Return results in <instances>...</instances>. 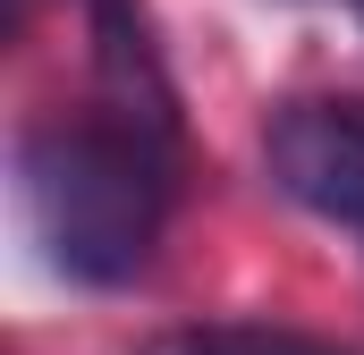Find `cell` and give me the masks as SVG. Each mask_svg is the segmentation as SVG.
<instances>
[{"label": "cell", "mask_w": 364, "mask_h": 355, "mask_svg": "<svg viewBox=\"0 0 364 355\" xmlns=\"http://www.w3.org/2000/svg\"><path fill=\"white\" fill-rule=\"evenodd\" d=\"M348 9H356V17H364V0H348Z\"/></svg>", "instance_id": "277c9868"}, {"label": "cell", "mask_w": 364, "mask_h": 355, "mask_svg": "<svg viewBox=\"0 0 364 355\" xmlns=\"http://www.w3.org/2000/svg\"><path fill=\"white\" fill-rule=\"evenodd\" d=\"M263 161H272L279 195L339 220V229H364V102L339 93V102H288L263 136Z\"/></svg>", "instance_id": "7a4b0ae2"}, {"label": "cell", "mask_w": 364, "mask_h": 355, "mask_svg": "<svg viewBox=\"0 0 364 355\" xmlns=\"http://www.w3.org/2000/svg\"><path fill=\"white\" fill-rule=\"evenodd\" d=\"M17 195L51 271L119 288L153 263L170 212V127L102 102L77 119H43L17 144Z\"/></svg>", "instance_id": "6da1fadb"}, {"label": "cell", "mask_w": 364, "mask_h": 355, "mask_svg": "<svg viewBox=\"0 0 364 355\" xmlns=\"http://www.w3.org/2000/svg\"><path fill=\"white\" fill-rule=\"evenodd\" d=\"M144 355H348L331 339H305V330H272V322H203V330H170Z\"/></svg>", "instance_id": "3957f363"}]
</instances>
